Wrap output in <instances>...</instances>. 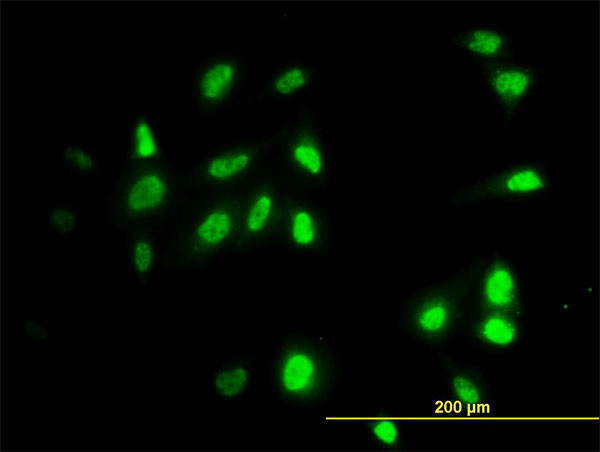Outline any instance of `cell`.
<instances>
[{
  "mask_svg": "<svg viewBox=\"0 0 600 452\" xmlns=\"http://www.w3.org/2000/svg\"><path fill=\"white\" fill-rule=\"evenodd\" d=\"M464 295L453 281L413 292L404 303L402 320L408 332L423 341L448 338L463 322Z\"/></svg>",
  "mask_w": 600,
  "mask_h": 452,
  "instance_id": "8992f818",
  "label": "cell"
},
{
  "mask_svg": "<svg viewBox=\"0 0 600 452\" xmlns=\"http://www.w3.org/2000/svg\"><path fill=\"white\" fill-rule=\"evenodd\" d=\"M48 226L60 239L71 237L79 228V209L67 204L50 205Z\"/></svg>",
  "mask_w": 600,
  "mask_h": 452,
  "instance_id": "44dd1931",
  "label": "cell"
},
{
  "mask_svg": "<svg viewBox=\"0 0 600 452\" xmlns=\"http://www.w3.org/2000/svg\"><path fill=\"white\" fill-rule=\"evenodd\" d=\"M365 429L370 442L378 449L396 450L403 444V425L388 409H377L365 421Z\"/></svg>",
  "mask_w": 600,
  "mask_h": 452,
  "instance_id": "ac0fdd59",
  "label": "cell"
},
{
  "mask_svg": "<svg viewBox=\"0 0 600 452\" xmlns=\"http://www.w3.org/2000/svg\"><path fill=\"white\" fill-rule=\"evenodd\" d=\"M450 44L472 62H497L515 58L516 39L511 28L496 24H471L448 32Z\"/></svg>",
  "mask_w": 600,
  "mask_h": 452,
  "instance_id": "4fadbf2b",
  "label": "cell"
},
{
  "mask_svg": "<svg viewBox=\"0 0 600 452\" xmlns=\"http://www.w3.org/2000/svg\"><path fill=\"white\" fill-rule=\"evenodd\" d=\"M333 240L328 211L319 202L284 193L276 242L289 254L324 255Z\"/></svg>",
  "mask_w": 600,
  "mask_h": 452,
  "instance_id": "ba28073f",
  "label": "cell"
},
{
  "mask_svg": "<svg viewBox=\"0 0 600 452\" xmlns=\"http://www.w3.org/2000/svg\"><path fill=\"white\" fill-rule=\"evenodd\" d=\"M62 161L66 169L89 178L102 176L103 163L94 151L79 141H66L62 151Z\"/></svg>",
  "mask_w": 600,
  "mask_h": 452,
  "instance_id": "d6986e66",
  "label": "cell"
},
{
  "mask_svg": "<svg viewBox=\"0 0 600 452\" xmlns=\"http://www.w3.org/2000/svg\"><path fill=\"white\" fill-rule=\"evenodd\" d=\"M282 161L290 176L313 189L331 185L332 156L318 114L306 110L280 132Z\"/></svg>",
  "mask_w": 600,
  "mask_h": 452,
  "instance_id": "277c9868",
  "label": "cell"
},
{
  "mask_svg": "<svg viewBox=\"0 0 600 452\" xmlns=\"http://www.w3.org/2000/svg\"><path fill=\"white\" fill-rule=\"evenodd\" d=\"M284 192L268 178L244 188L241 221L233 252L259 251L276 241Z\"/></svg>",
  "mask_w": 600,
  "mask_h": 452,
  "instance_id": "8fae6325",
  "label": "cell"
},
{
  "mask_svg": "<svg viewBox=\"0 0 600 452\" xmlns=\"http://www.w3.org/2000/svg\"><path fill=\"white\" fill-rule=\"evenodd\" d=\"M270 146L266 138L238 139L214 146L193 165L189 184L213 193L242 189L256 178Z\"/></svg>",
  "mask_w": 600,
  "mask_h": 452,
  "instance_id": "3957f363",
  "label": "cell"
},
{
  "mask_svg": "<svg viewBox=\"0 0 600 452\" xmlns=\"http://www.w3.org/2000/svg\"><path fill=\"white\" fill-rule=\"evenodd\" d=\"M480 82L487 91L489 104L493 105L506 124L524 110L540 85L543 76L536 64L519 59L497 62H472Z\"/></svg>",
  "mask_w": 600,
  "mask_h": 452,
  "instance_id": "9c48e42d",
  "label": "cell"
},
{
  "mask_svg": "<svg viewBox=\"0 0 600 452\" xmlns=\"http://www.w3.org/2000/svg\"><path fill=\"white\" fill-rule=\"evenodd\" d=\"M522 316L499 312L481 311L472 321L474 338L486 347L509 349L522 337Z\"/></svg>",
  "mask_w": 600,
  "mask_h": 452,
  "instance_id": "e0dca14e",
  "label": "cell"
},
{
  "mask_svg": "<svg viewBox=\"0 0 600 452\" xmlns=\"http://www.w3.org/2000/svg\"><path fill=\"white\" fill-rule=\"evenodd\" d=\"M161 136L150 116L136 114L129 123V143L126 160L129 168H143L164 162Z\"/></svg>",
  "mask_w": 600,
  "mask_h": 452,
  "instance_id": "2e32d148",
  "label": "cell"
},
{
  "mask_svg": "<svg viewBox=\"0 0 600 452\" xmlns=\"http://www.w3.org/2000/svg\"><path fill=\"white\" fill-rule=\"evenodd\" d=\"M244 188L213 193L199 211L185 239L184 253L188 262L203 265L233 252L239 233Z\"/></svg>",
  "mask_w": 600,
  "mask_h": 452,
  "instance_id": "5b68a950",
  "label": "cell"
},
{
  "mask_svg": "<svg viewBox=\"0 0 600 452\" xmlns=\"http://www.w3.org/2000/svg\"><path fill=\"white\" fill-rule=\"evenodd\" d=\"M319 64L293 59L276 65L252 101L294 102L307 96L317 83Z\"/></svg>",
  "mask_w": 600,
  "mask_h": 452,
  "instance_id": "5bb4252c",
  "label": "cell"
},
{
  "mask_svg": "<svg viewBox=\"0 0 600 452\" xmlns=\"http://www.w3.org/2000/svg\"><path fill=\"white\" fill-rule=\"evenodd\" d=\"M23 328L26 336L36 343H43L47 338L46 328L31 318H26V320L23 321Z\"/></svg>",
  "mask_w": 600,
  "mask_h": 452,
  "instance_id": "603a6c76",
  "label": "cell"
},
{
  "mask_svg": "<svg viewBox=\"0 0 600 452\" xmlns=\"http://www.w3.org/2000/svg\"><path fill=\"white\" fill-rule=\"evenodd\" d=\"M247 57L239 51L213 54L196 67L189 91L194 112L216 115L233 107L247 85Z\"/></svg>",
  "mask_w": 600,
  "mask_h": 452,
  "instance_id": "52a82bcc",
  "label": "cell"
},
{
  "mask_svg": "<svg viewBox=\"0 0 600 452\" xmlns=\"http://www.w3.org/2000/svg\"><path fill=\"white\" fill-rule=\"evenodd\" d=\"M173 185L171 174L162 164L129 168L114 194L116 216L131 222L161 215L172 200Z\"/></svg>",
  "mask_w": 600,
  "mask_h": 452,
  "instance_id": "30bf717a",
  "label": "cell"
},
{
  "mask_svg": "<svg viewBox=\"0 0 600 452\" xmlns=\"http://www.w3.org/2000/svg\"><path fill=\"white\" fill-rule=\"evenodd\" d=\"M473 293L477 311H499L524 316L522 280L508 259L493 256L484 260L474 273Z\"/></svg>",
  "mask_w": 600,
  "mask_h": 452,
  "instance_id": "7c38bea8",
  "label": "cell"
},
{
  "mask_svg": "<svg viewBox=\"0 0 600 452\" xmlns=\"http://www.w3.org/2000/svg\"><path fill=\"white\" fill-rule=\"evenodd\" d=\"M343 366L342 353L325 335L287 332L270 352L268 385L287 405L324 407L339 389Z\"/></svg>",
  "mask_w": 600,
  "mask_h": 452,
  "instance_id": "6da1fadb",
  "label": "cell"
},
{
  "mask_svg": "<svg viewBox=\"0 0 600 452\" xmlns=\"http://www.w3.org/2000/svg\"><path fill=\"white\" fill-rule=\"evenodd\" d=\"M156 264V249L151 234L138 230L131 240L130 265L139 283H145Z\"/></svg>",
  "mask_w": 600,
  "mask_h": 452,
  "instance_id": "ffe728a7",
  "label": "cell"
},
{
  "mask_svg": "<svg viewBox=\"0 0 600 452\" xmlns=\"http://www.w3.org/2000/svg\"><path fill=\"white\" fill-rule=\"evenodd\" d=\"M451 389L454 395L468 403H474L481 395L477 382L465 375L455 377L451 383Z\"/></svg>",
  "mask_w": 600,
  "mask_h": 452,
  "instance_id": "7402d4cb",
  "label": "cell"
},
{
  "mask_svg": "<svg viewBox=\"0 0 600 452\" xmlns=\"http://www.w3.org/2000/svg\"><path fill=\"white\" fill-rule=\"evenodd\" d=\"M255 379L256 370L251 360H224L214 368L209 377V393L222 402L238 403L250 395Z\"/></svg>",
  "mask_w": 600,
  "mask_h": 452,
  "instance_id": "9a60e30c",
  "label": "cell"
},
{
  "mask_svg": "<svg viewBox=\"0 0 600 452\" xmlns=\"http://www.w3.org/2000/svg\"><path fill=\"white\" fill-rule=\"evenodd\" d=\"M553 191L552 169L543 157H522L485 175L472 177L452 192L453 207L524 204L545 199Z\"/></svg>",
  "mask_w": 600,
  "mask_h": 452,
  "instance_id": "7a4b0ae2",
  "label": "cell"
}]
</instances>
